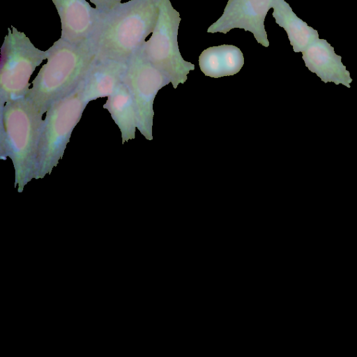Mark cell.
I'll list each match as a JSON object with an SVG mask.
<instances>
[{"mask_svg": "<svg viewBox=\"0 0 357 357\" xmlns=\"http://www.w3.org/2000/svg\"><path fill=\"white\" fill-rule=\"evenodd\" d=\"M161 0H130L105 12L88 43L96 59L127 61L156 24Z\"/></svg>", "mask_w": 357, "mask_h": 357, "instance_id": "obj_1", "label": "cell"}, {"mask_svg": "<svg viewBox=\"0 0 357 357\" xmlns=\"http://www.w3.org/2000/svg\"><path fill=\"white\" fill-rule=\"evenodd\" d=\"M43 115L26 96L0 107V159L11 160L18 192L35 177Z\"/></svg>", "mask_w": 357, "mask_h": 357, "instance_id": "obj_2", "label": "cell"}, {"mask_svg": "<svg viewBox=\"0 0 357 357\" xmlns=\"http://www.w3.org/2000/svg\"><path fill=\"white\" fill-rule=\"evenodd\" d=\"M47 51V63L26 95L43 114L77 88L96 59L88 43L73 44L61 38Z\"/></svg>", "mask_w": 357, "mask_h": 357, "instance_id": "obj_3", "label": "cell"}, {"mask_svg": "<svg viewBox=\"0 0 357 357\" xmlns=\"http://www.w3.org/2000/svg\"><path fill=\"white\" fill-rule=\"evenodd\" d=\"M87 104L80 83L47 109L38 146L35 179L44 178L57 166Z\"/></svg>", "mask_w": 357, "mask_h": 357, "instance_id": "obj_4", "label": "cell"}, {"mask_svg": "<svg viewBox=\"0 0 357 357\" xmlns=\"http://www.w3.org/2000/svg\"><path fill=\"white\" fill-rule=\"evenodd\" d=\"M11 28H8L1 48L0 107L26 96L31 76L47 58V50L36 48L24 32Z\"/></svg>", "mask_w": 357, "mask_h": 357, "instance_id": "obj_5", "label": "cell"}, {"mask_svg": "<svg viewBox=\"0 0 357 357\" xmlns=\"http://www.w3.org/2000/svg\"><path fill=\"white\" fill-rule=\"evenodd\" d=\"M181 17L170 0H161L156 24L149 40L141 50L145 57L165 73L176 89L183 84L187 75L195 70V65L185 61L179 51L177 40Z\"/></svg>", "mask_w": 357, "mask_h": 357, "instance_id": "obj_6", "label": "cell"}, {"mask_svg": "<svg viewBox=\"0 0 357 357\" xmlns=\"http://www.w3.org/2000/svg\"><path fill=\"white\" fill-rule=\"evenodd\" d=\"M123 82L132 96L137 117V129L153 139V105L158 91L171 82L168 76L143 54L141 49L128 61Z\"/></svg>", "mask_w": 357, "mask_h": 357, "instance_id": "obj_7", "label": "cell"}, {"mask_svg": "<svg viewBox=\"0 0 357 357\" xmlns=\"http://www.w3.org/2000/svg\"><path fill=\"white\" fill-rule=\"evenodd\" d=\"M274 0H228L222 15L207 29V33L226 34L238 28L251 32L257 43L269 46L264 21Z\"/></svg>", "mask_w": 357, "mask_h": 357, "instance_id": "obj_8", "label": "cell"}, {"mask_svg": "<svg viewBox=\"0 0 357 357\" xmlns=\"http://www.w3.org/2000/svg\"><path fill=\"white\" fill-rule=\"evenodd\" d=\"M61 24V38L73 44L89 42L105 12L86 0H52Z\"/></svg>", "mask_w": 357, "mask_h": 357, "instance_id": "obj_9", "label": "cell"}, {"mask_svg": "<svg viewBox=\"0 0 357 357\" xmlns=\"http://www.w3.org/2000/svg\"><path fill=\"white\" fill-rule=\"evenodd\" d=\"M302 59L310 71L324 83L333 82L350 88L353 79L342 62V57L325 39L317 38L303 52Z\"/></svg>", "mask_w": 357, "mask_h": 357, "instance_id": "obj_10", "label": "cell"}, {"mask_svg": "<svg viewBox=\"0 0 357 357\" xmlns=\"http://www.w3.org/2000/svg\"><path fill=\"white\" fill-rule=\"evenodd\" d=\"M127 61L96 59L81 82L84 100L89 103L108 97L123 82Z\"/></svg>", "mask_w": 357, "mask_h": 357, "instance_id": "obj_11", "label": "cell"}, {"mask_svg": "<svg viewBox=\"0 0 357 357\" xmlns=\"http://www.w3.org/2000/svg\"><path fill=\"white\" fill-rule=\"evenodd\" d=\"M244 64L243 54L233 45H220L205 49L199 56L201 71L218 78L238 73Z\"/></svg>", "mask_w": 357, "mask_h": 357, "instance_id": "obj_12", "label": "cell"}, {"mask_svg": "<svg viewBox=\"0 0 357 357\" xmlns=\"http://www.w3.org/2000/svg\"><path fill=\"white\" fill-rule=\"evenodd\" d=\"M272 8L276 24L285 30L295 52H303L319 38L318 31L299 18L284 0H274Z\"/></svg>", "mask_w": 357, "mask_h": 357, "instance_id": "obj_13", "label": "cell"}, {"mask_svg": "<svg viewBox=\"0 0 357 357\" xmlns=\"http://www.w3.org/2000/svg\"><path fill=\"white\" fill-rule=\"evenodd\" d=\"M103 108L109 112L119 127L122 144L135 138L136 128H137L136 109L130 92L123 82L107 97Z\"/></svg>", "mask_w": 357, "mask_h": 357, "instance_id": "obj_14", "label": "cell"}, {"mask_svg": "<svg viewBox=\"0 0 357 357\" xmlns=\"http://www.w3.org/2000/svg\"><path fill=\"white\" fill-rule=\"evenodd\" d=\"M96 8L102 12H107L121 3V0H89Z\"/></svg>", "mask_w": 357, "mask_h": 357, "instance_id": "obj_15", "label": "cell"}]
</instances>
